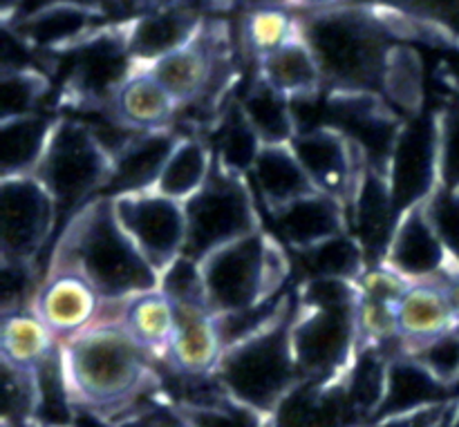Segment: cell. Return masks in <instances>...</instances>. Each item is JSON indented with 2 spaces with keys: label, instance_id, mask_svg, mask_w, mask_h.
<instances>
[{
  "label": "cell",
  "instance_id": "6da1fadb",
  "mask_svg": "<svg viewBox=\"0 0 459 427\" xmlns=\"http://www.w3.org/2000/svg\"><path fill=\"white\" fill-rule=\"evenodd\" d=\"M67 383L76 407L115 423L134 414L155 388L148 354L124 325H92L61 343Z\"/></svg>",
  "mask_w": 459,
  "mask_h": 427
},
{
  "label": "cell",
  "instance_id": "7a4b0ae2",
  "mask_svg": "<svg viewBox=\"0 0 459 427\" xmlns=\"http://www.w3.org/2000/svg\"><path fill=\"white\" fill-rule=\"evenodd\" d=\"M49 271L76 273L103 303L160 289V273L124 231L110 197H97L65 224Z\"/></svg>",
  "mask_w": 459,
  "mask_h": 427
},
{
  "label": "cell",
  "instance_id": "3957f363",
  "mask_svg": "<svg viewBox=\"0 0 459 427\" xmlns=\"http://www.w3.org/2000/svg\"><path fill=\"white\" fill-rule=\"evenodd\" d=\"M357 304V282H300L291 322V347L300 383L325 385L343 379L361 347Z\"/></svg>",
  "mask_w": 459,
  "mask_h": 427
},
{
  "label": "cell",
  "instance_id": "277c9868",
  "mask_svg": "<svg viewBox=\"0 0 459 427\" xmlns=\"http://www.w3.org/2000/svg\"><path fill=\"white\" fill-rule=\"evenodd\" d=\"M332 92L379 94L393 52L390 27L361 7H336L309 16L300 27Z\"/></svg>",
  "mask_w": 459,
  "mask_h": 427
},
{
  "label": "cell",
  "instance_id": "5b68a950",
  "mask_svg": "<svg viewBox=\"0 0 459 427\" xmlns=\"http://www.w3.org/2000/svg\"><path fill=\"white\" fill-rule=\"evenodd\" d=\"M296 295L264 329L224 349L215 379L229 398L272 419L300 383L291 347Z\"/></svg>",
  "mask_w": 459,
  "mask_h": 427
},
{
  "label": "cell",
  "instance_id": "8992f818",
  "mask_svg": "<svg viewBox=\"0 0 459 427\" xmlns=\"http://www.w3.org/2000/svg\"><path fill=\"white\" fill-rule=\"evenodd\" d=\"M200 264L213 316L278 298L294 271L290 251L263 228L218 249Z\"/></svg>",
  "mask_w": 459,
  "mask_h": 427
},
{
  "label": "cell",
  "instance_id": "52a82bcc",
  "mask_svg": "<svg viewBox=\"0 0 459 427\" xmlns=\"http://www.w3.org/2000/svg\"><path fill=\"white\" fill-rule=\"evenodd\" d=\"M112 157L90 125L79 119H58L36 177L56 204L58 219L70 222L81 209L103 197Z\"/></svg>",
  "mask_w": 459,
  "mask_h": 427
},
{
  "label": "cell",
  "instance_id": "ba28073f",
  "mask_svg": "<svg viewBox=\"0 0 459 427\" xmlns=\"http://www.w3.org/2000/svg\"><path fill=\"white\" fill-rule=\"evenodd\" d=\"M186 246L184 255L202 262L218 249L260 231L258 200L247 177L215 164L209 182L184 201Z\"/></svg>",
  "mask_w": 459,
  "mask_h": 427
},
{
  "label": "cell",
  "instance_id": "9c48e42d",
  "mask_svg": "<svg viewBox=\"0 0 459 427\" xmlns=\"http://www.w3.org/2000/svg\"><path fill=\"white\" fill-rule=\"evenodd\" d=\"M58 222V210L36 175L0 179V255L34 262Z\"/></svg>",
  "mask_w": 459,
  "mask_h": 427
},
{
  "label": "cell",
  "instance_id": "30bf717a",
  "mask_svg": "<svg viewBox=\"0 0 459 427\" xmlns=\"http://www.w3.org/2000/svg\"><path fill=\"white\" fill-rule=\"evenodd\" d=\"M112 206L124 231L157 273L184 255L186 246L184 201L161 195L160 191H146L115 197Z\"/></svg>",
  "mask_w": 459,
  "mask_h": 427
},
{
  "label": "cell",
  "instance_id": "8fae6325",
  "mask_svg": "<svg viewBox=\"0 0 459 427\" xmlns=\"http://www.w3.org/2000/svg\"><path fill=\"white\" fill-rule=\"evenodd\" d=\"M390 192L399 218L417 204H426L439 188V128L437 115L412 116L403 124L390 157Z\"/></svg>",
  "mask_w": 459,
  "mask_h": 427
},
{
  "label": "cell",
  "instance_id": "7c38bea8",
  "mask_svg": "<svg viewBox=\"0 0 459 427\" xmlns=\"http://www.w3.org/2000/svg\"><path fill=\"white\" fill-rule=\"evenodd\" d=\"M381 267L411 282H446L457 276L446 246L430 219L426 204L408 209L399 218Z\"/></svg>",
  "mask_w": 459,
  "mask_h": 427
},
{
  "label": "cell",
  "instance_id": "4fadbf2b",
  "mask_svg": "<svg viewBox=\"0 0 459 427\" xmlns=\"http://www.w3.org/2000/svg\"><path fill=\"white\" fill-rule=\"evenodd\" d=\"M290 146L303 164L307 177L312 179L314 188L343 201L348 209L363 173L368 170L352 143L334 128L318 125L299 130Z\"/></svg>",
  "mask_w": 459,
  "mask_h": 427
},
{
  "label": "cell",
  "instance_id": "5bb4252c",
  "mask_svg": "<svg viewBox=\"0 0 459 427\" xmlns=\"http://www.w3.org/2000/svg\"><path fill=\"white\" fill-rule=\"evenodd\" d=\"M130 63L126 34L88 36L72 63L70 97L85 107H108L133 74Z\"/></svg>",
  "mask_w": 459,
  "mask_h": 427
},
{
  "label": "cell",
  "instance_id": "9a60e30c",
  "mask_svg": "<svg viewBox=\"0 0 459 427\" xmlns=\"http://www.w3.org/2000/svg\"><path fill=\"white\" fill-rule=\"evenodd\" d=\"M269 222L272 235L290 253H300L348 231V209L343 201L314 191L269 213Z\"/></svg>",
  "mask_w": 459,
  "mask_h": 427
},
{
  "label": "cell",
  "instance_id": "2e32d148",
  "mask_svg": "<svg viewBox=\"0 0 459 427\" xmlns=\"http://www.w3.org/2000/svg\"><path fill=\"white\" fill-rule=\"evenodd\" d=\"M222 61L215 49L197 36L191 45L160 58L148 72L161 83V88L173 97V101L182 106H197L206 98H218V85H224Z\"/></svg>",
  "mask_w": 459,
  "mask_h": 427
},
{
  "label": "cell",
  "instance_id": "e0dca14e",
  "mask_svg": "<svg viewBox=\"0 0 459 427\" xmlns=\"http://www.w3.org/2000/svg\"><path fill=\"white\" fill-rule=\"evenodd\" d=\"M101 303V295L81 276L70 271H49V278L36 294L31 312L63 343L94 325Z\"/></svg>",
  "mask_w": 459,
  "mask_h": 427
},
{
  "label": "cell",
  "instance_id": "ac0fdd59",
  "mask_svg": "<svg viewBox=\"0 0 459 427\" xmlns=\"http://www.w3.org/2000/svg\"><path fill=\"white\" fill-rule=\"evenodd\" d=\"M179 134L173 128L137 132L115 157L103 197L134 195V192L155 191L166 161L173 155Z\"/></svg>",
  "mask_w": 459,
  "mask_h": 427
},
{
  "label": "cell",
  "instance_id": "d6986e66",
  "mask_svg": "<svg viewBox=\"0 0 459 427\" xmlns=\"http://www.w3.org/2000/svg\"><path fill=\"white\" fill-rule=\"evenodd\" d=\"M399 213L394 209L388 179L366 170L348 204V231L366 251L370 267H379L397 228Z\"/></svg>",
  "mask_w": 459,
  "mask_h": 427
},
{
  "label": "cell",
  "instance_id": "ffe728a7",
  "mask_svg": "<svg viewBox=\"0 0 459 427\" xmlns=\"http://www.w3.org/2000/svg\"><path fill=\"white\" fill-rule=\"evenodd\" d=\"M453 329H459V325L446 282H415L406 286L397 303V331L406 352Z\"/></svg>",
  "mask_w": 459,
  "mask_h": 427
},
{
  "label": "cell",
  "instance_id": "44dd1931",
  "mask_svg": "<svg viewBox=\"0 0 459 427\" xmlns=\"http://www.w3.org/2000/svg\"><path fill=\"white\" fill-rule=\"evenodd\" d=\"M272 427H361L345 392L343 379L334 383H299L282 401Z\"/></svg>",
  "mask_w": 459,
  "mask_h": 427
},
{
  "label": "cell",
  "instance_id": "7402d4cb",
  "mask_svg": "<svg viewBox=\"0 0 459 427\" xmlns=\"http://www.w3.org/2000/svg\"><path fill=\"white\" fill-rule=\"evenodd\" d=\"M200 36V18L182 4H169L133 22L126 34L133 61L152 65L160 58L186 47Z\"/></svg>",
  "mask_w": 459,
  "mask_h": 427
},
{
  "label": "cell",
  "instance_id": "603a6c76",
  "mask_svg": "<svg viewBox=\"0 0 459 427\" xmlns=\"http://www.w3.org/2000/svg\"><path fill=\"white\" fill-rule=\"evenodd\" d=\"M178 327L173 340L161 358L169 370L186 376H213L222 361V340H220L215 316L211 312L175 309Z\"/></svg>",
  "mask_w": 459,
  "mask_h": 427
},
{
  "label": "cell",
  "instance_id": "cb8c5ba5",
  "mask_svg": "<svg viewBox=\"0 0 459 427\" xmlns=\"http://www.w3.org/2000/svg\"><path fill=\"white\" fill-rule=\"evenodd\" d=\"M448 394H451V388L439 383L411 354L402 352L390 361L384 403H381L377 419L372 423L381 419H390V416L446 406Z\"/></svg>",
  "mask_w": 459,
  "mask_h": 427
},
{
  "label": "cell",
  "instance_id": "d4e9b609",
  "mask_svg": "<svg viewBox=\"0 0 459 427\" xmlns=\"http://www.w3.org/2000/svg\"><path fill=\"white\" fill-rule=\"evenodd\" d=\"M247 179H249L255 200L263 201L267 213H273L316 191L290 143L263 146Z\"/></svg>",
  "mask_w": 459,
  "mask_h": 427
},
{
  "label": "cell",
  "instance_id": "484cf974",
  "mask_svg": "<svg viewBox=\"0 0 459 427\" xmlns=\"http://www.w3.org/2000/svg\"><path fill=\"white\" fill-rule=\"evenodd\" d=\"M108 110L117 121L134 132L170 128L179 106L151 72H133L117 90Z\"/></svg>",
  "mask_w": 459,
  "mask_h": 427
},
{
  "label": "cell",
  "instance_id": "4316f807",
  "mask_svg": "<svg viewBox=\"0 0 459 427\" xmlns=\"http://www.w3.org/2000/svg\"><path fill=\"white\" fill-rule=\"evenodd\" d=\"M260 61V79L290 101L314 97L325 85L321 65L303 36H296L282 47L264 54Z\"/></svg>",
  "mask_w": 459,
  "mask_h": 427
},
{
  "label": "cell",
  "instance_id": "83f0119b",
  "mask_svg": "<svg viewBox=\"0 0 459 427\" xmlns=\"http://www.w3.org/2000/svg\"><path fill=\"white\" fill-rule=\"evenodd\" d=\"M56 121L40 115L0 121V179L34 175L43 161Z\"/></svg>",
  "mask_w": 459,
  "mask_h": 427
},
{
  "label": "cell",
  "instance_id": "f1b7e54d",
  "mask_svg": "<svg viewBox=\"0 0 459 427\" xmlns=\"http://www.w3.org/2000/svg\"><path fill=\"white\" fill-rule=\"evenodd\" d=\"M291 264L307 280H348L357 282L370 269L366 251L350 231L339 233L318 246L300 253H290Z\"/></svg>",
  "mask_w": 459,
  "mask_h": 427
},
{
  "label": "cell",
  "instance_id": "f546056e",
  "mask_svg": "<svg viewBox=\"0 0 459 427\" xmlns=\"http://www.w3.org/2000/svg\"><path fill=\"white\" fill-rule=\"evenodd\" d=\"M124 327L148 354L161 358L173 340L178 313L173 303L155 289L126 300Z\"/></svg>",
  "mask_w": 459,
  "mask_h": 427
},
{
  "label": "cell",
  "instance_id": "4dcf8cb0",
  "mask_svg": "<svg viewBox=\"0 0 459 427\" xmlns=\"http://www.w3.org/2000/svg\"><path fill=\"white\" fill-rule=\"evenodd\" d=\"M58 343L61 340L34 312L3 316L0 354H3V363L16 370L34 371L58 347Z\"/></svg>",
  "mask_w": 459,
  "mask_h": 427
},
{
  "label": "cell",
  "instance_id": "1f68e13d",
  "mask_svg": "<svg viewBox=\"0 0 459 427\" xmlns=\"http://www.w3.org/2000/svg\"><path fill=\"white\" fill-rule=\"evenodd\" d=\"M238 106H240L251 130L258 134L263 146L291 143V139L299 132L291 101L273 88H269L263 79L255 81L254 88H249V92Z\"/></svg>",
  "mask_w": 459,
  "mask_h": 427
},
{
  "label": "cell",
  "instance_id": "d6a6232c",
  "mask_svg": "<svg viewBox=\"0 0 459 427\" xmlns=\"http://www.w3.org/2000/svg\"><path fill=\"white\" fill-rule=\"evenodd\" d=\"M213 150L197 137H179L173 155L166 161L155 191L178 201L191 200L204 188L213 173Z\"/></svg>",
  "mask_w": 459,
  "mask_h": 427
},
{
  "label": "cell",
  "instance_id": "836d02e7",
  "mask_svg": "<svg viewBox=\"0 0 459 427\" xmlns=\"http://www.w3.org/2000/svg\"><path fill=\"white\" fill-rule=\"evenodd\" d=\"M94 13L74 3H49L25 16L21 38L40 49H56L79 40L92 30Z\"/></svg>",
  "mask_w": 459,
  "mask_h": 427
},
{
  "label": "cell",
  "instance_id": "e575fe53",
  "mask_svg": "<svg viewBox=\"0 0 459 427\" xmlns=\"http://www.w3.org/2000/svg\"><path fill=\"white\" fill-rule=\"evenodd\" d=\"M260 150H263V143H260L258 134L247 124L240 106H236L220 128L218 139H215V164L233 175L249 177Z\"/></svg>",
  "mask_w": 459,
  "mask_h": 427
},
{
  "label": "cell",
  "instance_id": "d590c367",
  "mask_svg": "<svg viewBox=\"0 0 459 427\" xmlns=\"http://www.w3.org/2000/svg\"><path fill=\"white\" fill-rule=\"evenodd\" d=\"M160 291L173 303L175 309L211 312L202 264L188 255H179L160 273Z\"/></svg>",
  "mask_w": 459,
  "mask_h": 427
},
{
  "label": "cell",
  "instance_id": "8d00e7d4",
  "mask_svg": "<svg viewBox=\"0 0 459 427\" xmlns=\"http://www.w3.org/2000/svg\"><path fill=\"white\" fill-rule=\"evenodd\" d=\"M381 92L388 94L394 106L417 116L421 103V65L417 54H412L411 49L393 47Z\"/></svg>",
  "mask_w": 459,
  "mask_h": 427
},
{
  "label": "cell",
  "instance_id": "74e56055",
  "mask_svg": "<svg viewBox=\"0 0 459 427\" xmlns=\"http://www.w3.org/2000/svg\"><path fill=\"white\" fill-rule=\"evenodd\" d=\"M366 4H381L390 12L433 27L442 36L459 43V0H361Z\"/></svg>",
  "mask_w": 459,
  "mask_h": 427
},
{
  "label": "cell",
  "instance_id": "f35d334b",
  "mask_svg": "<svg viewBox=\"0 0 459 427\" xmlns=\"http://www.w3.org/2000/svg\"><path fill=\"white\" fill-rule=\"evenodd\" d=\"M299 34L300 30L294 25V18L282 9H251L245 22V36L258 58L282 47Z\"/></svg>",
  "mask_w": 459,
  "mask_h": 427
},
{
  "label": "cell",
  "instance_id": "ab89813d",
  "mask_svg": "<svg viewBox=\"0 0 459 427\" xmlns=\"http://www.w3.org/2000/svg\"><path fill=\"white\" fill-rule=\"evenodd\" d=\"M3 423L13 427H34V371L16 370V367L3 363Z\"/></svg>",
  "mask_w": 459,
  "mask_h": 427
},
{
  "label": "cell",
  "instance_id": "60d3db41",
  "mask_svg": "<svg viewBox=\"0 0 459 427\" xmlns=\"http://www.w3.org/2000/svg\"><path fill=\"white\" fill-rule=\"evenodd\" d=\"M406 354H411L420 365H424L446 388L453 389L459 385V329L429 340V343L420 345Z\"/></svg>",
  "mask_w": 459,
  "mask_h": 427
},
{
  "label": "cell",
  "instance_id": "b9f144b4",
  "mask_svg": "<svg viewBox=\"0 0 459 427\" xmlns=\"http://www.w3.org/2000/svg\"><path fill=\"white\" fill-rule=\"evenodd\" d=\"M3 121L16 119V116L36 115L34 107L39 106L40 97L45 94L43 76L34 70H13L3 72Z\"/></svg>",
  "mask_w": 459,
  "mask_h": 427
},
{
  "label": "cell",
  "instance_id": "7bdbcfd3",
  "mask_svg": "<svg viewBox=\"0 0 459 427\" xmlns=\"http://www.w3.org/2000/svg\"><path fill=\"white\" fill-rule=\"evenodd\" d=\"M36 269L34 262H12L3 260V285H0V295H3V316L12 313L31 312L36 294L40 286H36Z\"/></svg>",
  "mask_w": 459,
  "mask_h": 427
},
{
  "label": "cell",
  "instance_id": "ee69618b",
  "mask_svg": "<svg viewBox=\"0 0 459 427\" xmlns=\"http://www.w3.org/2000/svg\"><path fill=\"white\" fill-rule=\"evenodd\" d=\"M179 407V406H178ZM197 427H272V419L224 397L209 406L182 407Z\"/></svg>",
  "mask_w": 459,
  "mask_h": 427
},
{
  "label": "cell",
  "instance_id": "f6af8a7d",
  "mask_svg": "<svg viewBox=\"0 0 459 427\" xmlns=\"http://www.w3.org/2000/svg\"><path fill=\"white\" fill-rule=\"evenodd\" d=\"M439 186L459 191V97L437 112Z\"/></svg>",
  "mask_w": 459,
  "mask_h": 427
},
{
  "label": "cell",
  "instance_id": "bcb514c9",
  "mask_svg": "<svg viewBox=\"0 0 459 427\" xmlns=\"http://www.w3.org/2000/svg\"><path fill=\"white\" fill-rule=\"evenodd\" d=\"M426 209L459 273V191L439 186L426 201Z\"/></svg>",
  "mask_w": 459,
  "mask_h": 427
},
{
  "label": "cell",
  "instance_id": "7dc6e473",
  "mask_svg": "<svg viewBox=\"0 0 459 427\" xmlns=\"http://www.w3.org/2000/svg\"><path fill=\"white\" fill-rule=\"evenodd\" d=\"M448 414V403L446 406L429 407V410L411 412V414H399L390 416V419H381L377 423L368 427H442Z\"/></svg>",
  "mask_w": 459,
  "mask_h": 427
},
{
  "label": "cell",
  "instance_id": "c3c4849f",
  "mask_svg": "<svg viewBox=\"0 0 459 427\" xmlns=\"http://www.w3.org/2000/svg\"><path fill=\"white\" fill-rule=\"evenodd\" d=\"M146 414L151 419L152 427H197L191 419L186 416V412L182 407H178L170 401H152L148 403Z\"/></svg>",
  "mask_w": 459,
  "mask_h": 427
},
{
  "label": "cell",
  "instance_id": "681fc988",
  "mask_svg": "<svg viewBox=\"0 0 459 427\" xmlns=\"http://www.w3.org/2000/svg\"><path fill=\"white\" fill-rule=\"evenodd\" d=\"M108 427H152V425L146 414V407H143V412H134V414L124 416V419L115 421V423H108Z\"/></svg>",
  "mask_w": 459,
  "mask_h": 427
},
{
  "label": "cell",
  "instance_id": "f907efd6",
  "mask_svg": "<svg viewBox=\"0 0 459 427\" xmlns=\"http://www.w3.org/2000/svg\"><path fill=\"white\" fill-rule=\"evenodd\" d=\"M446 294H448V300H451L453 313H455V320L459 325V273L446 280Z\"/></svg>",
  "mask_w": 459,
  "mask_h": 427
},
{
  "label": "cell",
  "instance_id": "816d5d0a",
  "mask_svg": "<svg viewBox=\"0 0 459 427\" xmlns=\"http://www.w3.org/2000/svg\"><path fill=\"white\" fill-rule=\"evenodd\" d=\"M296 4H300V7H307V9H318V12H325V9H336L339 4L343 3H350V0H294Z\"/></svg>",
  "mask_w": 459,
  "mask_h": 427
},
{
  "label": "cell",
  "instance_id": "f5cc1de1",
  "mask_svg": "<svg viewBox=\"0 0 459 427\" xmlns=\"http://www.w3.org/2000/svg\"><path fill=\"white\" fill-rule=\"evenodd\" d=\"M285 3H290V0H249L254 9H281Z\"/></svg>",
  "mask_w": 459,
  "mask_h": 427
}]
</instances>
